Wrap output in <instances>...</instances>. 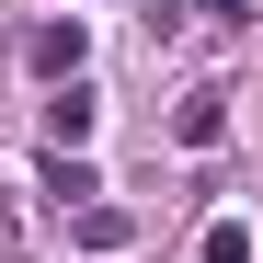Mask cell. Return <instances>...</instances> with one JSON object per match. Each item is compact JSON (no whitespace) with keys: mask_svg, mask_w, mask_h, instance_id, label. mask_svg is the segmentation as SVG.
Listing matches in <instances>:
<instances>
[{"mask_svg":"<svg viewBox=\"0 0 263 263\" xmlns=\"http://www.w3.org/2000/svg\"><path fill=\"white\" fill-rule=\"evenodd\" d=\"M80 58H92V34H80V12H69V23H34V34H23V69H34V80H58V92L80 80Z\"/></svg>","mask_w":263,"mask_h":263,"instance_id":"1","label":"cell"},{"mask_svg":"<svg viewBox=\"0 0 263 263\" xmlns=\"http://www.w3.org/2000/svg\"><path fill=\"white\" fill-rule=\"evenodd\" d=\"M217 138H229V92L206 80V92H183V103H172V149H217Z\"/></svg>","mask_w":263,"mask_h":263,"instance_id":"2","label":"cell"},{"mask_svg":"<svg viewBox=\"0 0 263 263\" xmlns=\"http://www.w3.org/2000/svg\"><path fill=\"white\" fill-rule=\"evenodd\" d=\"M92 126H103V103L80 92V80H69V92H46V149H80Z\"/></svg>","mask_w":263,"mask_h":263,"instance_id":"3","label":"cell"},{"mask_svg":"<svg viewBox=\"0 0 263 263\" xmlns=\"http://www.w3.org/2000/svg\"><path fill=\"white\" fill-rule=\"evenodd\" d=\"M69 240H80V252H126V240H138V217H126V206H80Z\"/></svg>","mask_w":263,"mask_h":263,"instance_id":"4","label":"cell"},{"mask_svg":"<svg viewBox=\"0 0 263 263\" xmlns=\"http://www.w3.org/2000/svg\"><path fill=\"white\" fill-rule=\"evenodd\" d=\"M46 195H58V206H92L103 183H92V160H69V149H46Z\"/></svg>","mask_w":263,"mask_h":263,"instance_id":"5","label":"cell"},{"mask_svg":"<svg viewBox=\"0 0 263 263\" xmlns=\"http://www.w3.org/2000/svg\"><path fill=\"white\" fill-rule=\"evenodd\" d=\"M206 263H252V217H217V229H206Z\"/></svg>","mask_w":263,"mask_h":263,"instance_id":"6","label":"cell"},{"mask_svg":"<svg viewBox=\"0 0 263 263\" xmlns=\"http://www.w3.org/2000/svg\"><path fill=\"white\" fill-rule=\"evenodd\" d=\"M195 12H206V23H252L263 0H195Z\"/></svg>","mask_w":263,"mask_h":263,"instance_id":"7","label":"cell"}]
</instances>
